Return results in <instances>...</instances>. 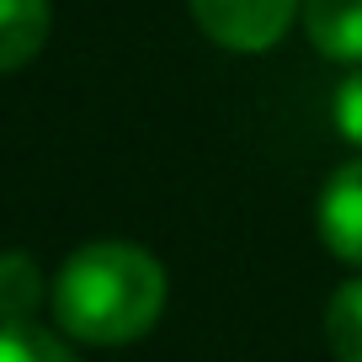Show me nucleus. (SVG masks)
Masks as SVG:
<instances>
[{
    "mask_svg": "<svg viewBox=\"0 0 362 362\" xmlns=\"http://www.w3.org/2000/svg\"><path fill=\"white\" fill-rule=\"evenodd\" d=\"M160 309H165V272L144 245H128V240L80 245L54 283L59 325L96 346L144 336L160 320Z\"/></svg>",
    "mask_w": 362,
    "mask_h": 362,
    "instance_id": "obj_1",
    "label": "nucleus"
},
{
    "mask_svg": "<svg viewBox=\"0 0 362 362\" xmlns=\"http://www.w3.org/2000/svg\"><path fill=\"white\" fill-rule=\"evenodd\" d=\"M298 0H192L197 22H203L208 37H218L224 48H272L288 33Z\"/></svg>",
    "mask_w": 362,
    "mask_h": 362,
    "instance_id": "obj_2",
    "label": "nucleus"
},
{
    "mask_svg": "<svg viewBox=\"0 0 362 362\" xmlns=\"http://www.w3.org/2000/svg\"><path fill=\"white\" fill-rule=\"evenodd\" d=\"M320 235L341 261L362 267V160L341 165L320 192Z\"/></svg>",
    "mask_w": 362,
    "mask_h": 362,
    "instance_id": "obj_3",
    "label": "nucleus"
},
{
    "mask_svg": "<svg viewBox=\"0 0 362 362\" xmlns=\"http://www.w3.org/2000/svg\"><path fill=\"white\" fill-rule=\"evenodd\" d=\"M304 27L325 59H362V0H304Z\"/></svg>",
    "mask_w": 362,
    "mask_h": 362,
    "instance_id": "obj_4",
    "label": "nucleus"
},
{
    "mask_svg": "<svg viewBox=\"0 0 362 362\" xmlns=\"http://www.w3.org/2000/svg\"><path fill=\"white\" fill-rule=\"evenodd\" d=\"M48 37V0H0V69H22Z\"/></svg>",
    "mask_w": 362,
    "mask_h": 362,
    "instance_id": "obj_5",
    "label": "nucleus"
},
{
    "mask_svg": "<svg viewBox=\"0 0 362 362\" xmlns=\"http://www.w3.org/2000/svg\"><path fill=\"white\" fill-rule=\"evenodd\" d=\"M43 304V272L27 250H0V325H27Z\"/></svg>",
    "mask_w": 362,
    "mask_h": 362,
    "instance_id": "obj_6",
    "label": "nucleus"
},
{
    "mask_svg": "<svg viewBox=\"0 0 362 362\" xmlns=\"http://www.w3.org/2000/svg\"><path fill=\"white\" fill-rule=\"evenodd\" d=\"M325 330H330L336 362H362V283L336 288V298L325 309Z\"/></svg>",
    "mask_w": 362,
    "mask_h": 362,
    "instance_id": "obj_7",
    "label": "nucleus"
},
{
    "mask_svg": "<svg viewBox=\"0 0 362 362\" xmlns=\"http://www.w3.org/2000/svg\"><path fill=\"white\" fill-rule=\"evenodd\" d=\"M0 362H75L64 341L43 336L37 325H0Z\"/></svg>",
    "mask_w": 362,
    "mask_h": 362,
    "instance_id": "obj_8",
    "label": "nucleus"
},
{
    "mask_svg": "<svg viewBox=\"0 0 362 362\" xmlns=\"http://www.w3.org/2000/svg\"><path fill=\"white\" fill-rule=\"evenodd\" d=\"M336 123H341V134H346L351 144H362V69L341 80V90H336Z\"/></svg>",
    "mask_w": 362,
    "mask_h": 362,
    "instance_id": "obj_9",
    "label": "nucleus"
}]
</instances>
